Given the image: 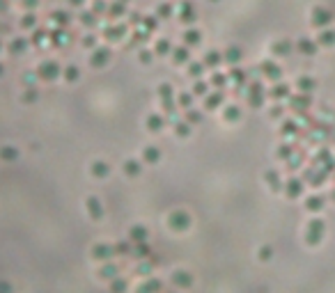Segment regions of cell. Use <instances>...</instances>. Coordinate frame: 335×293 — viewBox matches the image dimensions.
I'll return each mask as SVG.
<instances>
[{"mask_svg": "<svg viewBox=\"0 0 335 293\" xmlns=\"http://www.w3.org/2000/svg\"><path fill=\"white\" fill-rule=\"evenodd\" d=\"M106 254H110V248H97V259H106Z\"/></svg>", "mask_w": 335, "mask_h": 293, "instance_id": "cell-11", "label": "cell"}, {"mask_svg": "<svg viewBox=\"0 0 335 293\" xmlns=\"http://www.w3.org/2000/svg\"><path fill=\"white\" fill-rule=\"evenodd\" d=\"M333 19H335L333 12H330L326 5H317V7H312V12H310V25L317 28V30L328 28V25L333 23Z\"/></svg>", "mask_w": 335, "mask_h": 293, "instance_id": "cell-1", "label": "cell"}, {"mask_svg": "<svg viewBox=\"0 0 335 293\" xmlns=\"http://www.w3.org/2000/svg\"><path fill=\"white\" fill-rule=\"evenodd\" d=\"M315 41H317V46H321V48H333L335 46V30L333 28H324V30L317 32Z\"/></svg>", "mask_w": 335, "mask_h": 293, "instance_id": "cell-3", "label": "cell"}, {"mask_svg": "<svg viewBox=\"0 0 335 293\" xmlns=\"http://www.w3.org/2000/svg\"><path fill=\"white\" fill-rule=\"evenodd\" d=\"M317 48H319V46H317V41L310 39V37H301V39H299V50L303 55H315Z\"/></svg>", "mask_w": 335, "mask_h": 293, "instance_id": "cell-5", "label": "cell"}, {"mask_svg": "<svg viewBox=\"0 0 335 293\" xmlns=\"http://www.w3.org/2000/svg\"><path fill=\"white\" fill-rule=\"evenodd\" d=\"M330 199H333V202H335V188H333V193H330Z\"/></svg>", "mask_w": 335, "mask_h": 293, "instance_id": "cell-14", "label": "cell"}, {"mask_svg": "<svg viewBox=\"0 0 335 293\" xmlns=\"http://www.w3.org/2000/svg\"><path fill=\"white\" fill-rule=\"evenodd\" d=\"M324 206H326V199L321 195H310V197L305 199V209L310 211V213H319Z\"/></svg>", "mask_w": 335, "mask_h": 293, "instance_id": "cell-4", "label": "cell"}, {"mask_svg": "<svg viewBox=\"0 0 335 293\" xmlns=\"http://www.w3.org/2000/svg\"><path fill=\"white\" fill-rule=\"evenodd\" d=\"M0 293H10V286H7V284H5V282L0 284Z\"/></svg>", "mask_w": 335, "mask_h": 293, "instance_id": "cell-13", "label": "cell"}, {"mask_svg": "<svg viewBox=\"0 0 335 293\" xmlns=\"http://www.w3.org/2000/svg\"><path fill=\"white\" fill-rule=\"evenodd\" d=\"M315 80L308 78V76H303V78H299V83H296V87H299V92H303V94H310L312 90H315Z\"/></svg>", "mask_w": 335, "mask_h": 293, "instance_id": "cell-7", "label": "cell"}, {"mask_svg": "<svg viewBox=\"0 0 335 293\" xmlns=\"http://www.w3.org/2000/svg\"><path fill=\"white\" fill-rule=\"evenodd\" d=\"M172 279H175L177 286H188V284H190V275L188 273H175V277H172Z\"/></svg>", "mask_w": 335, "mask_h": 293, "instance_id": "cell-8", "label": "cell"}, {"mask_svg": "<svg viewBox=\"0 0 335 293\" xmlns=\"http://www.w3.org/2000/svg\"><path fill=\"white\" fill-rule=\"evenodd\" d=\"M324 233H326V222L321 218H312L308 222V229H305V241H308V245H319Z\"/></svg>", "mask_w": 335, "mask_h": 293, "instance_id": "cell-2", "label": "cell"}, {"mask_svg": "<svg viewBox=\"0 0 335 293\" xmlns=\"http://www.w3.org/2000/svg\"><path fill=\"white\" fill-rule=\"evenodd\" d=\"M273 96L275 99H285V96H290V85H278V87H273Z\"/></svg>", "mask_w": 335, "mask_h": 293, "instance_id": "cell-9", "label": "cell"}, {"mask_svg": "<svg viewBox=\"0 0 335 293\" xmlns=\"http://www.w3.org/2000/svg\"><path fill=\"white\" fill-rule=\"evenodd\" d=\"M285 193L290 195V197H299V195L303 193V184H301L299 179H292V181H287V186H285Z\"/></svg>", "mask_w": 335, "mask_h": 293, "instance_id": "cell-6", "label": "cell"}, {"mask_svg": "<svg viewBox=\"0 0 335 293\" xmlns=\"http://www.w3.org/2000/svg\"><path fill=\"white\" fill-rule=\"evenodd\" d=\"M269 254H271V250H269V248H264V250L260 252V259H264V261H266V259H269Z\"/></svg>", "mask_w": 335, "mask_h": 293, "instance_id": "cell-12", "label": "cell"}, {"mask_svg": "<svg viewBox=\"0 0 335 293\" xmlns=\"http://www.w3.org/2000/svg\"><path fill=\"white\" fill-rule=\"evenodd\" d=\"M290 50H292L290 41H278V44L273 46V53H280V55H290Z\"/></svg>", "mask_w": 335, "mask_h": 293, "instance_id": "cell-10", "label": "cell"}]
</instances>
